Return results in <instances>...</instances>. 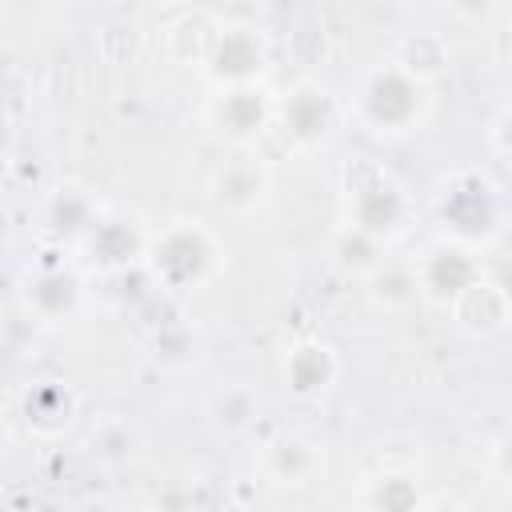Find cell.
<instances>
[{"label": "cell", "mask_w": 512, "mask_h": 512, "mask_svg": "<svg viewBox=\"0 0 512 512\" xmlns=\"http://www.w3.org/2000/svg\"><path fill=\"white\" fill-rule=\"evenodd\" d=\"M436 216L444 228V240H456L464 248H484L504 228V196L480 168H456L440 180L436 192Z\"/></svg>", "instance_id": "cell-1"}, {"label": "cell", "mask_w": 512, "mask_h": 512, "mask_svg": "<svg viewBox=\"0 0 512 512\" xmlns=\"http://www.w3.org/2000/svg\"><path fill=\"white\" fill-rule=\"evenodd\" d=\"M408 212V192L388 168L372 164L368 156H356L344 168V228L384 244L408 228Z\"/></svg>", "instance_id": "cell-2"}, {"label": "cell", "mask_w": 512, "mask_h": 512, "mask_svg": "<svg viewBox=\"0 0 512 512\" xmlns=\"http://www.w3.org/2000/svg\"><path fill=\"white\" fill-rule=\"evenodd\" d=\"M428 96L424 84L412 80L396 60L372 68L356 96H352V116L372 132V136H404L424 120Z\"/></svg>", "instance_id": "cell-3"}, {"label": "cell", "mask_w": 512, "mask_h": 512, "mask_svg": "<svg viewBox=\"0 0 512 512\" xmlns=\"http://www.w3.org/2000/svg\"><path fill=\"white\" fill-rule=\"evenodd\" d=\"M144 256H148L152 276L168 292H188L212 276L220 252H216V240L196 220H176L144 248Z\"/></svg>", "instance_id": "cell-4"}, {"label": "cell", "mask_w": 512, "mask_h": 512, "mask_svg": "<svg viewBox=\"0 0 512 512\" xmlns=\"http://www.w3.org/2000/svg\"><path fill=\"white\" fill-rule=\"evenodd\" d=\"M412 268H416L420 296H428V300H436V304H444V308H452V300H456L468 284H476V280L484 276L476 252L464 248V244H456V240H444V236H440L436 244H428Z\"/></svg>", "instance_id": "cell-5"}, {"label": "cell", "mask_w": 512, "mask_h": 512, "mask_svg": "<svg viewBox=\"0 0 512 512\" xmlns=\"http://www.w3.org/2000/svg\"><path fill=\"white\" fill-rule=\"evenodd\" d=\"M336 116L332 92L316 80H300L280 104V124L296 144H324L336 128Z\"/></svg>", "instance_id": "cell-6"}, {"label": "cell", "mask_w": 512, "mask_h": 512, "mask_svg": "<svg viewBox=\"0 0 512 512\" xmlns=\"http://www.w3.org/2000/svg\"><path fill=\"white\" fill-rule=\"evenodd\" d=\"M208 72L220 88H240V84H256V76L264 72V44L252 28H224L212 44H208Z\"/></svg>", "instance_id": "cell-7"}, {"label": "cell", "mask_w": 512, "mask_h": 512, "mask_svg": "<svg viewBox=\"0 0 512 512\" xmlns=\"http://www.w3.org/2000/svg\"><path fill=\"white\" fill-rule=\"evenodd\" d=\"M268 120H272V100L264 96L260 84L220 88V96L212 100V124H216L220 136H228L232 144H248L252 136L264 132Z\"/></svg>", "instance_id": "cell-8"}, {"label": "cell", "mask_w": 512, "mask_h": 512, "mask_svg": "<svg viewBox=\"0 0 512 512\" xmlns=\"http://www.w3.org/2000/svg\"><path fill=\"white\" fill-rule=\"evenodd\" d=\"M280 372H284V388L296 400H316L336 384L340 360H336L332 344H324V340H296L284 352V368Z\"/></svg>", "instance_id": "cell-9"}, {"label": "cell", "mask_w": 512, "mask_h": 512, "mask_svg": "<svg viewBox=\"0 0 512 512\" xmlns=\"http://www.w3.org/2000/svg\"><path fill=\"white\" fill-rule=\"evenodd\" d=\"M452 324L468 336H496L508 320H512V300L504 296V288L492 276H480L476 284H468L452 308H448Z\"/></svg>", "instance_id": "cell-10"}, {"label": "cell", "mask_w": 512, "mask_h": 512, "mask_svg": "<svg viewBox=\"0 0 512 512\" xmlns=\"http://www.w3.org/2000/svg\"><path fill=\"white\" fill-rule=\"evenodd\" d=\"M264 188H268V168L260 164V156H248V152L224 160L216 168V176H212V200L220 208H228V212L256 208L260 196H264Z\"/></svg>", "instance_id": "cell-11"}, {"label": "cell", "mask_w": 512, "mask_h": 512, "mask_svg": "<svg viewBox=\"0 0 512 512\" xmlns=\"http://www.w3.org/2000/svg\"><path fill=\"white\" fill-rule=\"evenodd\" d=\"M320 460H324L320 448L300 432H280L276 440L264 444V468L280 484H304L320 468Z\"/></svg>", "instance_id": "cell-12"}, {"label": "cell", "mask_w": 512, "mask_h": 512, "mask_svg": "<svg viewBox=\"0 0 512 512\" xmlns=\"http://www.w3.org/2000/svg\"><path fill=\"white\" fill-rule=\"evenodd\" d=\"M412 80L428 84L436 80L444 68H448V44L436 36V32H408L400 44H396V56H392Z\"/></svg>", "instance_id": "cell-13"}, {"label": "cell", "mask_w": 512, "mask_h": 512, "mask_svg": "<svg viewBox=\"0 0 512 512\" xmlns=\"http://www.w3.org/2000/svg\"><path fill=\"white\" fill-rule=\"evenodd\" d=\"M28 300L36 304L40 316H68L80 300V284L72 272L64 268H52V272H40L36 284L28 288Z\"/></svg>", "instance_id": "cell-14"}, {"label": "cell", "mask_w": 512, "mask_h": 512, "mask_svg": "<svg viewBox=\"0 0 512 512\" xmlns=\"http://www.w3.org/2000/svg\"><path fill=\"white\" fill-rule=\"evenodd\" d=\"M368 508L372 512H424L420 488L404 472H384L368 484Z\"/></svg>", "instance_id": "cell-15"}, {"label": "cell", "mask_w": 512, "mask_h": 512, "mask_svg": "<svg viewBox=\"0 0 512 512\" xmlns=\"http://www.w3.org/2000/svg\"><path fill=\"white\" fill-rule=\"evenodd\" d=\"M256 416V396L240 384H228L224 392H216L212 400V420L224 428V432H240L248 428V420Z\"/></svg>", "instance_id": "cell-16"}, {"label": "cell", "mask_w": 512, "mask_h": 512, "mask_svg": "<svg viewBox=\"0 0 512 512\" xmlns=\"http://www.w3.org/2000/svg\"><path fill=\"white\" fill-rule=\"evenodd\" d=\"M488 136H492V148H496L500 156H508V160H512V104H504V108L496 112V120H492V128H488Z\"/></svg>", "instance_id": "cell-17"}, {"label": "cell", "mask_w": 512, "mask_h": 512, "mask_svg": "<svg viewBox=\"0 0 512 512\" xmlns=\"http://www.w3.org/2000/svg\"><path fill=\"white\" fill-rule=\"evenodd\" d=\"M492 468L512 484V432H504V436L492 444Z\"/></svg>", "instance_id": "cell-18"}, {"label": "cell", "mask_w": 512, "mask_h": 512, "mask_svg": "<svg viewBox=\"0 0 512 512\" xmlns=\"http://www.w3.org/2000/svg\"><path fill=\"white\" fill-rule=\"evenodd\" d=\"M492 280H496V284H500V288H504V296H508V300H512V264H504V268H500V272H492Z\"/></svg>", "instance_id": "cell-19"}, {"label": "cell", "mask_w": 512, "mask_h": 512, "mask_svg": "<svg viewBox=\"0 0 512 512\" xmlns=\"http://www.w3.org/2000/svg\"><path fill=\"white\" fill-rule=\"evenodd\" d=\"M84 512H112V508H108V504H88Z\"/></svg>", "instance_id": "cell-20"}]
</instances>
